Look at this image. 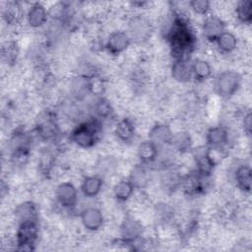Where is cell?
Returning <instances> with one entry per match:
<instances>
[{"label":"cell","mask_w":252,"mask_h":252,"mask_svg":"<svg viewBox=\"0 0 252 252\" xmlns=\"http://www.w3.org/2000/svg\"><path fill=\"white\" fill-rule=\"evenodd\" d=\"M165 38L173 59L189 58L196 44V37L188 21L178 13H173L165 30Z\"/></svg>","instance_id":"cell-1"},{"label":"cell","mask_w":252,"mask_h":252,"mask_svg":"<svg viewBox=\"0 0 252 252\" xmlns=\"http://www.w3.org/2000/svg\"><path fill=\"white\" fill-rule=\"evenodd\" d=\"M100 129V121L96 118H94L92 120L82 122L77 127H75L71 132L70 139L78 147L89 149L96 144Z\"/></svg>","instance_id":"cell-2"},{"label":"cell","mask_w":252,"mask_h":252,"mask_svg":"<svg viewBox=\"0 0 252 252\" xmlns=\"http://www.w3.org/2000/svg\"><path fill=\"white\" fill-rule=\"evenodd\" d=\"M242 76L234 70H226L220 73L214 82V90L222 98H229L239 90Z\"/></svg>","instance_id":"cell-3"},{"label":"cell","mask_w":252,"mask_h":252,"mask_svg":"<svg viewBox=\"0 0 252 252\" xmlns=\"http://www.w3.org/2000/svg\"><path fill=\"white\" fill-rule=\"evenodd\" d=\"M38 236L37 220H29L19 222L16 233V244L19 250H33Z\"/></svg>","instance_id":"cell-4"},{"label":"cell","mask_w":252,"mask_h":252,"mask_svg":"<svg viewBox=\"0 0 252 252\" xmlns=\"http://www.w3.org/2000/svg\"><path fill=\"white\" fill-rule=\"evenodd\" d=\"M153 28L151 22L144 16L138 15L133 17L128 24V35L131 41L142 43L147 41L152 34Z\"/></svg>","instance_id":"cell-5"},{"label":"cell","mask_w":252,"mask_h":252,"mask_svg":"<svg viewBox=\"0 0 252 252\" xmlns=\"http://www.w3.org/2000/svg\"><path fill=\"white\" fill-rule=\"evenodd\" d=\"M192 155L196 164V171L211 176L216 165L215 159L211 155V150L207 146H202L192 150Z\"/></svg>","instance_id":"cell-6"},{"label":"cell","mask_w":252,"mask_h":252,"mask_svg":"<svg viewBox=\"0 0 252 252\" xmlns=\"http://www.w3.org/2000/svg\"><path fill=\"white\" fill-rule=\"evenodd\" d=\"M55 197L58 204L64 209H72L78 201V191L71 182H62L55 189Z\"/></svg>","instance_id":"cell-7"},{"label":"cell","mask_w":252,"mask_h":252,"mask_svg":"<svg viewBox=\"0 0 252 252\" xmlns=\"http://www.w3.org/2000/svg\"><path fill=\"white\" fill-rule=\"evenodd\" d=\"M143 226L132 216H126L120 224V238L130 244H134L141 236Z\"/></svg>","instance_id":"cell-8"},{"label":"cell","mask_w":252,"mask_h":252,"mask_svg":"<svg viewBox=\"0 0 252 252\" xmlns=\"http://www.w3.org/2000/svg\"><path fill=\"white\" fill-rule=\"evenodd\" d=\"M225 31L224 22L216 15H209L202 24V33L210 42H216L218 37Z\"/></svg>","instance_id":"cell-9"},{"label":"cell","mask_w":252,"mask_h":252,"mask_svg":"<svg viewBox=\"0 0 252 252\" xmlns=\"http://www.w3.org/2000/svg\"><path fill=\"white\" fill-rule=\"evenodd\" d=\"M131 43L127 32L116 31L109 34L105 42V49L112 55H118L125 51Z\"/></svg>","instance_id":"cell-10"},{"label":"cell","mask_w":252,"mask_h":252,"mask_svg":"<svg viewBox=\"0 0 252 252\" xmlns=\"http://www.w3.org/2000/svg\"><path fill=\"white\" fill-rule=\"evenodd\" d=\"M207 147L210 150H222L228 144V132L223 126L211 127L206 133Z\"/></svg>","instance_id":"cell-11"},{"label":"cell","mask_w":252,"mask_h":252,"mask_svg":"<svg viewBox=\"0 0 252 252\" xmlns=\"http://www.w3.org/2000/svg\"><path fill=\"white\" fill-rule=\"evenodd\" d=\"M173 137V132L169 125L165 123L155 124L149 132V140L153 142L158 148L170 145Z\"/></svg>","instance_id":"cell-12"},{"label":"cell","mask_w":252,"mask_h":252,"mask_svg":"<svg viewBox=\"0 0 252 252\" xmlns=\"http://www.w3.org/2000/svg\"><path fill=\"white\" fill-rule=\"evenodd\" d=\"M171 77L179 83L189 82L192 76V61L190 58L182 59H173L170 68Z\"/></svg>","instance_id":"cell-13"},{"label":"cell","mask_w":252,"mask_h":252,"mask_svg":"<svg viewBox=\"0 0 252 252\" xmlns=\"http://www.w3.org/2000/svg\"><path fill=\"white\" fill-rule=\"evenodd\" d=\"M80 218L84 227L90 231H96L103 224V215L99 209L94 207L84 209Z\"/></svg>","instance_id":"cell-14"},{"label":"cell","mask_w":252,"mask_h":252,"mask_svg":"<svg viewBox=\"0 0 252 252\" xmlns=\"http://www.w3.org/2000/svg\"><path fill=\"white\" fill-rule=\"evenodd\" d=\"M48 11L45 6L41 3H33L28 10L27 13V22L31 28L38 29L42 27L48 18Z\"/></svg>","instance_id":"cell-15"},{"label":"cell","mask_w":252,"mask_h":252,"mask_svg":"<svg viewBox=\"0 0 252 252\" xmlns=\"http://www.w3.org/2000/svg\"><path fill=\"white\" fill-rule=\"evenodd\" d=\"M15 218L18 222L37 220L38 212L36 205L32 201H26L19 204L15 209Z\"/></svg>","instance_id":"cell-16"},{"label":"cell","mask_w":252,"mask_h":252,"mask_svg":"<svg viewBox=\"0 0 252 252\" xmlns=\"http://www.w3.org/2000/svg\"><path fill=\"white\" fill-rule=\"evenodd\" d=\"M37 133L42 139L45 140L56 137L58 134V126L56 120L51 116V114H46L38 120Z\"/></svg>","instance_id":"cell-17"},{"label":"cell","mask_w":252,"mask_h":252,"mask_svg":"<svg viewBox=\"0 0 252 252\" xmlns=\"http://www.w3.org/2000/svg\"><path fill=\"white\" fill-rule=\"evenodd\" d=\"M251 168L248 164H240L234 171V181L236 186L243 192L249 193L252 186Z\"/></svg>","instance_id":"cell-18"},{"label":"cell","mask_w":252,"mask_h":252,"mask_svg":"<svg viewBox=\"0 0 252 252\" xmlns=\"http://www.w3.org/2000/svg\"><path fill=\"white\" fill-rule=\"evenodd\" d=\"M137 154L143 164H151L158 158V148L150 140L144 141L139 144Z\"/></svg>","instance_id":"cell-19"},{"label":"cell","mask_w":252,"mask_h":252,"mask_svg":"<svg viewBox=\"0 0 252 252\" xmlns=\"http://www.w3.org/2000/svg\"><path fill=\"white\" fill-rule=\"evenodd\" d=\"M136 130L133 121L129 118L119 120L114 128V134L120 141L124 143L131 142L135 136Z\"/></svg>","instance_id":"cell-20"},{"label":"cell","mask_w":252,"mask_h":252,"mask_svg":"<svg viewBox=\"0 0 252 252\" xmlns=\"http://www.w3.org/2000/svg\"><path fill=\"white\" fill-rule=\"evenodd\" d=\"M102 184V177H100L99 175H90L84 178L81 185V190L86 197L94 198L97 196V194L100 192Z\"/></svg>","instance_id":"cell-21"},{"label":"cell","mask_w":252,"mask_h":252,"mask_svg":"<svg viewBox=\"0 0 252 252\" xmlns=\"http://www.w3.org/2000/svg\"><path fill=\"white\" fill-rule=\"evenodd\" d=\"M183 177L180 173L174 168H164V172L161 175L160 181L164 190L174 191L182 184Z\"/></svg>","instance_id":"cell-22"},{"label":"cell","mask_w":252,"mask_h":252,"mask_svg":"<svg viewBox=\"0 0 252 252\" xmlns=\"http://www.w3.org/2000/svg\"><path fill=\"white\" fill-rule=\"evenodd\" d=\"M170 145L175 151L184 154L192 150V138L187 131H179L173 134Z\"/></svg>","instance_id":"cell-23"},{"label":"cell","mask_w":252,"mask_h":252,"mask_svg":"<svg viewBox=\"0 0 252 252\" xmlns=\"http://www.w3.org/2000/svg\"><path fill=\"white\" fill-rule=\"evenodd\" d=\"M211 74L212 67L208 61L200 58L192 61V76L196 81H206L210 78Z\"/></svg>","instance_id":"cell-24"},{"label":"cell","mask_w":252,"mask_h":252,"mask_svg":"<svg viewBox=\"0 0 252 252\" xmlns=\"http://www.w3.org/2000/svg\"><path fill=\"white\" fill-rule=\"evenodd\" d=\"M216 44L222 53H230L237 46V37L231 32L224 31L216 40Z\"/></svg>","instance_id":"cell-25"},{"label":"cell","mask_w":252,"mask_h":252,"mask_svg":"<svg viewBox=\"0 0 252 252\" xmlns=\"http://www.w3.org/2000/svg\"><path fill=\"white\" fill-rule=\"evenodd\" d=\"M150 179L147 168L143 164L136 165L130 172L129 180L135 188H144Z\"/></svg>","instance_id":"cell-26"},{"label":"cell","mask_w":252,"mask_h":252,"mask_svg":"<svg viewBox=\"0 0 252 252\" xmlns=\"http://www.w3.org/2000/svg\"><path fill=\"white\" fill-rule=\"evenodd\" d=\"M235 16L241 24L249 25L252 22V1H239L235 7Z\"/></svg>","instance_id":"cell-27"},{"label":"cell","mask_w":252,"mask_h":252,"mask_svg":"<svg viewBox=\"0 0 252 252\" xmlns=\"http://www.w3.org/2000/svg\"><path fill=\"white\" fill-rule=\"evenodd\" d=\"M71 91L77 99H82L85 97L87 94L91 93L89 77L80 75L79 77L75 78L71 84Z\"/></svg>","instance_id":"cell-28"},{"label":"cell","mask_w":252,"mask_h":252,"mask_svg":"<svg viewBox=\"0 0 252 252\" xmlns=\"http://www.w3.org/2000/svg\"><path fill=\"white\" fill-rule=\"evenodd\" d=\"M134 189L135 187L133 186V184L130 182L129 179L121 180L114 185L113 194L118 201L125 202L129 200L130 197L133 195Z\"/></svg>","instance_id":"cell-29"},{"label":"cell","mask_w":252,"mask_h":252,"mask_svg":"<svg viewBox=\"0 0 252 252\" xmlns=\"http://www.w3.org/2000/svg\"><path fill=\"white\" fill-rule=\"evenodd\" d=\"M94 117L96 119H108L112 113L113 108L111 103L104 97H98L93 106Z\"/></svg>","instance_id":"cell-30"},{"label":"cell","mask_w":252,"mask_h":252,"mask_svg":"<svg viewBox=\"0 0 252 252\" xmlns=\"http://www.w3.org/2000/svg\"><path fill=\"white\" fill-rule=\"evenodd\" d=\"M30 158V147H21L12 150L11 160L14 165L23 166L27 163Z\"/></svg>","instance_id":"cell-31"},{"label":"cell","mask_w":252,"mask_h":252,"mask_svg":"<svg viewBox=\"0 0 252 252\" xmlns=\"http://www.w3.org/2000/svg\"><path fill=\"white\" fill-rule=\"evenodd\" d=\"M189 6L199 15H207L211 9V3L208 0H192L189 2Z\"/></svg>","instance_id":"cell-32"},{"label":"cell","mask_w":252,"mask_h":252,"mask_svg":"<svg viewBox=\"0 0 252 252\" xmlns=\"http://www.w3.org/2000/svg\"><path fill=\"white\" fill-rule=\"evenodd\" d=\"M53 156L50 152H44L41 154L39 158V168L43 173H49L50 169L53 166Z\"/></svg>","instance_id":"cell-33"},{"label":"cell","mask_w":252,"mask_h":252,"mask_svg":"<svg viewBox=\"0 0 252 252\" xmlns=\"http://www.w3.org/2000/svg\"><path fill=\"white\" fill-rule=\"evenodd\" d=\"M19 5L17 3H8V7L4 11V18L7 20V23L11 24L17 21L18 15L20 14Z\"/></svg>","instance_id":"cell-34"},{"label":"cell","mask_w":252,"mask_h":252,"mask_svg":"<svg viewBox=\"0 0 252 252\" xmlns=\"http://www.w3.org/2000/svg\"><path fill=\"white\" fill-rule=\"evenodd\" d=\"M3 56L8 63H14L18 56V48L14 42L7 43V46L3 48Z\"/></svg>","instance_id":"cell-35"},{"label":"cell","mask_w":252,"mask_h":252,"mask_svg":"<svg viewBox=\"0 0 252 252\" xmlns=\"http://www.w3.org/2000/svg\"><path fill=\"white\" fill-rule=\"evenodd\" d=\"M158 216L161 220V221H169L172 217H173V210L167 206L166 204H161L158 206V211H157Z\"/></svg>","instance_id":"cell-36"},{"label":"cell","mask_w":252,"mask_h":252,"mask_svg":"<svg viewBox=\"0 0 252 252\" xmlns=\"http://www.w3.org/2000/svg\"><path fill=\"white\" fill-rule=\"evenodd\" d=\"M113 167H114V163L110 160V158H104L97 163V168H98L97 175L101 177V175L109 174V172L112 171Z\"/></svg>","instance_id":"cell-37"},{"label":"cell","mask_w":252,"mask_h":252,"mask_svg":"<svg viewBox=\"0 0 252 252\" xmlns=\"http://www.w3.org/2000/svg\"><path fill=\"white\" fill-rule=\"evenodd\" d=\"M252 116L250 111H248L246 114H244L243 119H242V128L243 131L247 136H250L251 134V129H252Z\"/></svg>","instance_id":"cell-38"}]
</instances>
